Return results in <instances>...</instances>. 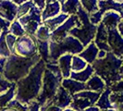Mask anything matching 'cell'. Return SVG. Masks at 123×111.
Listing matches in <instances>:
<instances>
[{
	"label": "cell",
	"mask_w": 123,
	"mask_h": 111,
	"mask_svg": "<svg viewBox=\"0 0 123 111\" xmlns=\"http://www.w3.org/2000/svg\"><path fill=\"white\" fill-rule=\"evenodd\" d=\"M45 63L40 59L30 69L25 77L16 82L15 100L23 105H28L31 101H35L42 89L43 74Z\"/></svg>",
	"instance_id": "1"
},
{
	"label": "cell",
	"mask_w": 123,
	"mask_h": 111,
	"mask_svg": "<svg viewBox=\"0 0 123 111\" xmlns=\"http://www.w3.org/2000/svg\"><path fill=\"white\" fill-rule=\"evenodd\" d=\"M122 58L117 57L112 52H107L104 58L95 59L92 64V68L93 74L104 80L105 86L110 87L122 80Z\"/></svg>",
	"instance_id": "2"
},
{
	"label": "cell",
	"mask_w": 123,
	"mask_h": 111,
	"mask_svg": "<svg viewBox=\"0 0 123 111\" xmlns=\"http://www.w3.org/2000/svg\"><path fill=\"white\" fill-rule=\"evenodd\" d=\"M40 59L38 54L32 57H22L11 54L5 62L3 75L7 81L16 83L29 73L30 69Z\"/></svg>",
	"instance_id": "3"
},
{
	"label": "cell",
	"mask_w": 123,
	"mask_h": 111,
	"mask_svg": "<svg viewBox=\"0 0 123 111\" xmlns=\"http://www.w3.org/2000/svg\"><path fill=\"white\" fill-rule=\"evenodd\" d=\"M77 17L80 22V27H74L68 31V35L79 40L82 46L85 47L89 43L93 41V38L96 32V25L90 22L89 14L81 7L78 6V11L76 13Z\"/></svg>",
	"instance_id": "4"
},
{
	"label": "cell",
	"mask_w": 123,
	"mask_h": 111,
	"mask_svg": "<svg viewBox=\"0 0 123 111\" xmlns=\"http://www.w3.org/2000/svg\"><path fill=\"white\" fill-rule=\"evenodd\" d=\"M82 44L76 38L68 35L60 43L49 41V63L56 64L59 56L65 54L78 55L83 50Z\"/></svg>",
	"instance_id": "5"
},
{
	"label": "cell",
	"mask_w": 123,
	"mask_h": 111,
	"mask_svg": "<svg viewBox=\"0 0 123 111\" xmlns=\"http://www.w3.org/2000/svg\"><path fill=\"white\" fill-rule=\"evenodd\" d=\"M62 80H63L62 77H57L47 68H44L43 80H42V89L39 96L35 100L40 105V107L44 106L50 101L53 100V98L56 94L58 87L61 84Z\"/></svg>",
	"instance_id": "6"
},
{
	"label": "cell",
	"mask_w": 123,
	"mask_h": 111,
	"mask_svg": "<svg viewBox=\"0 0 123 111\" xmlns=\"http://www.w3.org/2000/svg\"><path fill=\"white\" fill-rule=\"evenodd\" d=\"M12 54L22 57H32L33 56L37 55V43L35 37L27 33L22 36L17 37Z\"/></svg>",
	"instance_id": "7"
},
{
	"label": "cell",
	"mask_w": 123,
	"mask_h": 111,
	"mask_svg": "<svg viewBox=\"0 0 123 111\" xmlns=\"http://www.w3.org/2000/svg\"><path fill=\"white\" fill-rule=\"evenodd\" d=\"M41 13L42 10L34 5L26 15L18 18V21L23 27L27 34L34 36L39 26L43 24V21L41 19Z\"/></svg>",
	"instance_id": "8"
},
{
	"label": "cell",
	"mask_w": 123,
	"mask_h": 111,
	"mask_svg": "<svg viewBox=\"0 0 123 111\" xmlns=\"http://www.w3.org/2000/svg\"><path fill=\"white\" fill-rule=\"evenodd\" d=\"M122 5L123 3H117L114 0H98V2H97L98 10L95 13L89 15L90 22L93 25H97L98 23H100L103 14L109 10L116 11L123 17Z\"/></svg>",
	"instance_id": "9"
},
{
	"label": "cell",
	"mask_w": 123,
	"mask_h": 111,
	"mask_svg": "<svg viewBox=\"0 0 123 111\" xmlns=\"http://www.w3.org/2000/svg\"><path fill=\"white\" fill-rule=\"evenodd\" d=\"M74 27H80V22L77 15H70L68 19L51 32L50 41L54 43H60L68 35V31Z\"/></svg>",
	"instance_id": "10"
},
{
	"label": "cell",
	"mask_w": 123,
	"mask_h": 111,
	"mask_svg": "<svg viewBox=\"0 0 123 111\" xmlns=\"http://www.w3.org/2000/svg\"><path fill=\"white\" fill-rule=\"evenodd\" d=\"M107 30V44L111 52L117 57L122 58L123 56V37L117 32V28Z\"/></svg>",
	"instance_id": "11"
},
{
	"label": "cell",
	"mask_w": 123,
	"mask_h": 111,
	"mask_svg": "<svg viewBox=\"0 0 123 111\" xmlns=\"http://www.w3.org/2000/svg\"><path fill=\"white\" fill-rule=\"evenodd\" d=\"M72 102V97L71 95L68 93L63 87L60 85L57 89V92H56V94L55 95V97L53 98L52 101H50L48 104L43 106V107H40V110H43V108L49 106V105H56L57 107L61 108V109H65L69 106L70 103Z\"/></svg>",
	"instance_id": "12"
},
{
	"label": "cell",
	"mask_w": 123,
	"mask_h": 111,
	"mask_svg": "<svg viewBox=\"0 0 123 111\" xmlns=\"http://www.w3.org/2000/svg\"><path fill=\"white\" fill-rule=\"evenodd\" d=\"M18 6L11 0H0V17L9 22L16 19Z\"/></svg>",
	"instance_id": "13"
},
{
	"label": "cell",
	"mask_w": 123,
	"mask_h": 111,
	"mask_svg": "<svg viewBox=\"0 0 123 111\" xmlns=\"http://www.w3.org/2000/svg\"><path fill=\"white\" fill-rule=\"evenodd\" d=\"M99 50H104L105 52H111L110 48L107 44V30L103 23H98L96 25V32L92 41Z\"/></svg>",
	"instance_id": "14"
},
{
	"label": "cell",
	"mask_w": 123,
	"mask_h": 111,
	"mask_svg": "<svg viewBox=\"0 0 123 111\" xmlns=\"http://www.w3.org/2000/svg\"><path fill=\"white\" fill-rule=\"evenodd\" d=\"M122 16L117 12L109 10L103 14L100 22L103 23L106 29H115L117 28V25L122 20Z\"/></svg>",
	"instance_id": "15"
},
{
	"label": "cell",
	"mask_w": 123,
	"mask_h": 111,
	"mask_svg": "<svg viewBox=\"0 0 123 111\" xmlns=\"http://www.w3.org/2000/svg\"><path fill=\"white\" fill-rule=\"evenodd\" d=\"M99 49L96 47V45L94 44L93 42H91L87 46H85L83 50L80 52L78 56L81 57L83 60L87 62V64L92 65L93 62L95 61V59L97 58V53Z\"/></svg>",
	"instance_id": "16"
},
{
	"label": "cell",
	"mask_w": 123,
	"mask_h": 111,
	"mask_svg": "<svg viewBox=\"0 0 123 111\" xmlns=\"http://www.w3.org/2000/svg\"><path fill=\"white\" fill-rule=\"evenodd\" d=\"M67 92L72 96L73 94L80 92L81 91L85 90V83L79 82L77 80H74L72 79H63L61 80V84H60Z\"/></svg>",
	"instance_id": "17"
},
{
	"label": "cell",
	"mask_w": 123,
	"mask_h": 111,
	"mask_svg": "<svg viewBox=\"0 0 123 111\" xmlns=\"http://www.w3.org/2000/svg\"><path fill=\"white\" fill-rule=\"evenodd\" d=\"M71 57H72V55L65 54V55H62L61 56H59L57 59V65H58V68L60 69L63 79L69 78V75L71 72V69H70Z\"/></svg>",
	"instance_id": "18"
},
{
	"label": "cell",
	"mask_w": 123,
	"mask_h": 111,
	"mask_svg": "<svg viewBox=\"0 0 123 111\" xmlns=\"http://www.w3.org/2000/svg\"><path fill=\"white\" fill-rule=\"evenodd\" d=\"M105 88L106 86H105L104 80L95 74H92L91 78L85 82V90L86 91L102 92Z\"/></svg>",
	"instance_id": "19"
},
{
	"label": "cell",
	"mask_w": 123,
	"mask_h": 111,
	"mask_svg": "<svg viewBox=\"0 0 123 111\" xmlns=\"http://www.w3.org/2000/svg\"><path fill=\"white\" fill-rule=\"evenodd\" d=\"M60 8L61 6L58 2H53V3H49V4H46L44 8L42 10L41 13V19L42 21H44L48 18H52L57 16L60 12Z\"/></svg>",
	"instance_id": "20"
},
{
	"label": "cell",
	"mask_w": 123,
	"mask_h": 111,
	"mask_svg": "<svg viewBox=\"0 0 123 111\" xmlns=\"http://www.w3.org/2000/svg\"><path fill=\"white\" fill-rule=\"evenodd\" d=\"M69 17L67 14L64 13H59L57 16H55L52 18H48L46 20L43 21V25H44L48 30L50 31V32H52L53 31H55L57 27H59L62 23H64L68 18Z\"/></svg>",
	"instance_id": "21"
},
{
	"label": "cell",
	"mask_w": 123,
	"mask_h": 111,
	"mask_svg": "<svg viewBox=\"0 0 123 111\" xmlns=\"http://www.w3.org/2000/svg\"><path fill=\"white\" fill-rule=\"evenodd\" d=\"M92 74H93V68H92V65L88 64L86 66V68L79 71V72H72L71 71L70 75H69V79L77 80L79 82L85 83L87 80L91 78V76Z\"/></svg>",
	"instance_id": "22"
},
{
	"label": "cell",
	"mask_w": 123,
	"mask_h": 111,
	"mask_svg": "<svg viewBox=\"0 0 123 111\" xmlns=\"http://www.w3.org/2000/svg\"><path fill=\"white\" fill-rule=\"evenodd\" d=\"M111 92H111L110 88L106 87L105 90L101 92L98 100L94 104V105L96 107H98L100 110H102V109H114L113 105H111L110 100H109V95H110Z\"/></svg>",
	"instance_id": "23"
},
{
	"label": "cell",
	"mask_w": 123,
	"mask_h": 111,
	"mask_svg": "<svg viewBox=\"0 0 123 111\" xmlns=\"http://www.w3.org/2000/svg\"><path fill=\"white\" fill-rule=\"evenodd\" d=\"M72 102L69 105V108L73 109L75 111H82L87 107L92 106V104L88 100L87 98L84 97H77L75 95H72Z\"/></svg>",
	"instance_id": "24"
},
{
	"label": "cell",
	"mask_w": 123,
	"mask_h": 111,
	"mask_svg": "<svg viewBox=\"0 0 123 111\" xmlns=\"http://www.w3.org/2000/svg\"><path fill=\"white\" fill-rule=\"evenodd\" d=\"M37 54L45 64L49 63V41H39L36 40Z\"/></svg>",
	"instance_id": "25"
},
{
	"label": "cell",
	"mask_w": 123,
	"mask_h": 111,
	"mask_svg": "<svg viewBox=\"0 0 123 111\" xmlns=\"http://www.w3.org/2000/svg\"><path fill=\"white\" fill-rule=\"evenodd\" d=\"M79 6H80V1L79 0H67L63 5H61L60 12L67 14L68 16L76 15Z\"/></svg>",
	"instance_id": "26"
},
{
	"label": "cell",
	"mask_w": 123,
	"mask_h": 111,
	"mask_svg": "<svg viewBox=\"0 0 123 111\" xmlns=\"http://www.w3.org/2000/svg\"><path fill=\"white\" fill-rule=\"evenodd\" d=\"M16 83H13V85L6 92H3L0 94V110L4 107H6V105L15 98V94H16Z\"/></svg>",
	"instance_id": "27"
},
{
	"label": "cell",
	"mask_w": 123,
	"mask_h": 111,
	"mask_svg": "<svg viewBox=\"0 0 123 111\" xmlns=\"http://www.w3.org/2000/svg\"><path fill=\"white\" fill-rule=\"evenodd\" d=\"M6 57H1L0 56V94L3 92H6L10 87L13 85V83L15 82H9L5 79L4 75H3V70H4V65L6 62Z\"/></svg>",
	"instance_id": "28"
},
{
	"label": "cell",
	"mask_w": 123,
	"mask_h": 111,
	"mask_svg": "<svg viewBox=\"0 0 123 111\" xmlns=\"http://www.w3.org/2000/svg\"><path fill=\"white\" fill-rule=\"evenodd\" d=\"M87 65H88L87 62L85 60H83L78 55H72L71 66H70V69L72 72H79V71L86 68Z\"/></svg>",
	"instance_id": "29"
},
{
	"label": "cell",
	"mask_w": 123,
	"mask_h": 111,
	"mask_svg": "<svg viewBox=\"0 0 123 111\" xmlns=\"http://www.w3.org/2000/svg\"><path fill=\"white\" fill-rule=\"evenodd\" d=\"M79 1H80V5L81 6V7L89 15L95 13L98 10V6H97L98 0H79Z\"/></svg>",
	"instance_id": "30"
},
{
	"label": "cell",
	"mask_w": 123,
	"mask_h": 111,
	"mask_svg": "<svg viewBox=\"0 0 123 111\" xmlns=\"http://www.w3.org/2000/svg\"><path fill=\"white\" fill-rule=\"evenodd\" d=\"M0 111H29L28 110V105H23L21 103H19L18 101L13 99L11 100L6 107L2 108Z\"/></svg>",
	"instance_id": "31"
},
{
	"label": "cell",
	"mask_w": 123,
	"mask_h": 111,
	"mask_svg": "<svg viewBox=\"0 0 123 111\" xmlns=\"http://www.w3.org/2000/svg\"><path fill=\"white\" fill-rule=\"evenodd\" d=\"M7 33H8V31H3L0 33V56L6 57V58H7L11 55L6 43V35Z\"/></svg>",
	"instance_id": "32"
},
{
	"label": "cell",
	"mask_w": 123,
	"mask_h": 111,
	"mask_svg": "<svg viewBox=\"0 0 123 111\" xmlns=\"http://www.w3.org/2000/svg\"><path fill=\"white\" fill-rule=\"evenodd\" d=\"M8 32L13 34L14 36L16 37L22 36V35H24L25 33H26L24 29H23V27L18 21V19L13 20L12 22L10 23V26L8 28Z\"/></svg>",
	"instance_id": "33"
},
{
	"label": "cell",
	"mask_w": 123,
	"mask_h": 111,
	"mask_svg": "<svg viewBox=\"0 0 123 111\" xmlns=\"http://www.w3.org/2000/svg\"><path fill=\"white\" fill-rule=\"evenodd\" d=\"M50 35H51L50 31L44 25L42 24L37 29L34 37L36 40H39V41H50Z\"/></svg>",
	"instance_id": "34"
},
{
	"label": "cell",
	"mask_w": 123,
	"mask_h": 111,
	"mask_svg": "<svg viewBox=\"0 0 123 111\" xmlns=\"http://www.w3.org/2000/svg\"><path fill=\"white\" fill-rule=\"evenodd\" d=\"M33 6H34V4H33V2H31V0H28V1H26L25 3L21 4L20 6H18V12H17V16H16V19H18V18H21V17H23L24 15H26L27 13L31 10V8Z\"/></svg>",
	"instance_id": "35"
},
{
	"label": "cell",
	"mask_w": 123,
	"mask_h": 111,
	"mask_svg": "<svg viewBox=\"0 0 123 111\" xmlns=\"http://www.w3.org/2000/svg\"><path fill=\"white\" fill-rule=\"evenodd\" d=\"M16 40H17V37L14 36L13 34L9 33V32L6 35V43L11 54L13 53V48H14V44H15Z\"/></svg>",
	"instance_id": "36"
},
{
	"label": "cell",
	"mask_w": 123,
	"mask_h": 111,
	"mask_svg": "<svg viewBox=\"0 0 123 111\" xmlns=\"http://www.w3.org/2000/svg\"><path fill=\"white\" fill-rule=\"evenodd\" d=\"M45 68H47L48 70H50L52 73L57 76V77H62L61 72H60V69L58 68V65L57 63L56 64H52V63H46L45 64Z\"/></svg>",
	"instance_id": "37"
},
{
	"label": "cell",
	"mask_w": 123,
	"mask_h": 111,
	"mask_svg": "<svg viewBox=\"0 0 123 111\" xmlns=\"http://www.w3.org/2000/svg\"><path fill=\"white\" fill-rule=\"evenodd\" d=\"M31 2H33V4H34L38 8H40L41 10H43L46 4L55 2L56 0H31Z\"/></svg>",
	"instance_id": "38"
},
{
	"label": "cell",
	"mask_w": 123,
	"mask_h": 111,
	"mask_svg": "<svg viewBox=\"0 0 123 111\" xmlns=\"http://www.w3.org/2000/svg\"><path fill=\"white\" fill-rule=\"evenodd\" d=\"M10 23L9 21H7L6 19H4L3 18L0 17V30L3 31H8V28L10 26Z\"/></svg>",
	"instance_id": "39"
},
{
	"label": "cell",
	"mask_w": 123,
	"mask_h": 111,
	"mask_svg": "<svg viewBox=\"0 0 123 111\" xmlns=\"http://www.w3.org/2000/svg\"><path fill=\"white\" fill-rule=\"evenodd\" d=\"M28 110L29 111H40V105L36 101H31L28 104Z\"/></svg>",
	"instance_id": "40"
},
{
	"label": "cell",
	"mask_w": 123,
	"mask_h": 111,
	"mask_svg": "<svg viewBox=\"0 0 123 111\" xmlns=\"http://www.w3.org/2000/svg\"><path fill=\"white\" fill-rule=\"evenodd\" d=\"M40 111H62V109L59 108V107H57L56 105H52L47 106V107H45V108H43V110H40Z\"/></svg>",
	"instance_id": "41"
},
{
	"label": "cell",
	"mask_w": 123,
	"mask_h": 111,
	"mask_svg": "<svg viewBox=\"0 0 123 111\" xmlns=\"http://www.w3.org/2000/svg\"><path fill=\"white\" fill-rule=\"evenodd\" d=\"M117 31L121 36H123V20H121V21L117 25Z\"/></svg>",
	"instance_id": "42"
},
{
	"label": "cell",
	"mask_w": 123,
	"mask_h": 111,
	"mask_svg": "<svg viewBox=\"0 0 123 111\" xmlns=\"http://www.w3.org/2000/svg\"><path fill=\"white\" fill-rule=\"evenodd\" d=\"M107 52H105L104 50H99L98 53H97V58L96 59H101V58H104L106 55Z\"/></svg>",
	"instance_id": "43"
},
{
	"label": "cell",
	"mask_w": 123,
	"mask_h": 111,
	"mask_svg": "<svg viewBox=\"0 0 123 111\" xmlns=\"http://www.w3.org/2000/svg\"><path fill=\"white\" fill-rule=\"evenodd\" d=\"M82 111H100L98 107H96L95 105H92V106H90V107H87L85 109H83Z\"/></svg>",
	"instance_id": "44"
},
{
	"label": "cell",
	"mask_w": 123,
	"mask_h": 111,
	"mask_svg": "<svg viewBox=\"0 0 123 111\" xmlns=\"http://www.w3.org/2000/svg\"><path fill=\"white\" fill-rule=\"evenodd\" d=\"M14 4H16L17 6H20L21 4H23L25 3L26 1H28V0H11Z\"/></svg>",
	"instance_id": "45"
},
{
	"label": "cell",
	"mask_w": 123,
	"mask_h": 111,
	"mask_svg": "<svg viewBox=\"0 0 123 111\" xmlns=\"http://www.w3.org/2000/svg\"><path fill=\"white\" fill-rule=\"evenodd\" d=\"M66 1H67V0H56V2H58V3L60 4V6H61V5H63V4H64Z\"/></svg>",
	"instance_id": "46"
},
{
	"label": "cell",
	"mask_w": 123,
	"mask_h": 111,
	"mask_svg": "<svg viewBox=\"0 0 123 111\" xmlns=\"http://www.w3.org/2000/svg\"><path fill=\"white\" fill-rule=\"evenodd\" d=\"M62 111H75V110L71 109V108H69V107H67V108H65V109H62Z\"/></svg>",
	"instance_id": "47"
},
{
	"label": "cell",
	"mask_w": 123,
	"mask_h": 111,
	"mask_svg": "<svg viewBox=\"0 0 123 111\" xmlns=\"http://www.w3.org/2000/svg\"><path fill=\"white\" fill-rule=\"evenodd\" d=\"M100 111H116L115 109H102V110Z\"/></svg>",
	"instance_id": "48"
},
{
	"label": "cell",
	"mask_w": 123,
	"mask_h": 111,
	"mask_svg": "<svg viewBox=\"0 0 123 111\" xmlns=\"http://www.w3.org/2000/svg\"><path fill=\"white\" fill-rule=\"evenodd\" d=\"M114 1L117 3H123V0H114Z\"/></svg>",
	"instance_id": "49"
},
{
	"label": "cell",
	"mask_w": 123,
	"mask_h": 111,
	"mask_svg": "<svg viewBox=\"0 0 123 111\" xmlns=\"http://www.w3.org/2000/svg\"><path fill=\"white\" fill-rule=\"evenodd\" d=\"M1 31H1V30H0V33H1Z\"/></svg>",
	"instance_id": "50"
}]
</instances>
